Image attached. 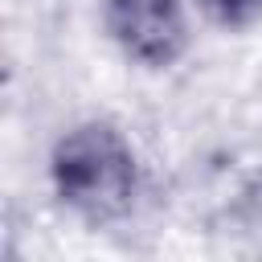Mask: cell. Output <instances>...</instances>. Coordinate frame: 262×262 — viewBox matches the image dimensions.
Wrapping results in <instances>:
<instances>
[{"label": "cell", "mask_w": 262, "mask_h": 262, "mask_svg": "<svg viewBox=\"0 0 262 262\" xmlns=\"http://www.w3.org/2000/svg\"><path fill=\"white\" fill-rule=\"evenodd\" d=\"M192 4L209 25L229 29V33L250 29V25L262 20V0H192Z\"/></svg>", "instance_id": "3"}, {"label": "cell", "mask_w": 262, "mask_h": 262, "mask_svg": "<svg viewBox=\"0 0 262 262\" xmlns=\"http://www.w3.org/2000/svg\"><path fill=\"white\" fill-rule=\"evenodd\" d=\"M106 37L143 70H168L188 49L184 0H102Z\"/></svg>", "instance_id": "2"}, {"label": "cell", "mask_w": 262, "mask_h": 262, "mask_svg": "<svg viewBox=\"0 0 262 262\" xmlns=\"http://www.w3.org/2000/svg\"><path fill=\"white\" fill-rule=\"evenodd\" d=\"M45 172L53 201L94 229L127 221L143 192V168L131 135L102 115L70 123L53 139Z\"/></svg>", "instance_id": "1"}]
</instances>
